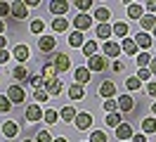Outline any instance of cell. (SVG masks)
Listing matches in <instances>:
<instances>
[{"mask_svg": "<svg viewBox=\"0 0 156 142\" xmlns=\"http://www.w3.org/2000/svg\"><path fill=\"white\" fill-rule=\"evenodd\" d=\"M85 43H88V40H85V33H80V31H76V33L69 36V45L71 47H83Z\"/></svg>", "mask_w": 156, "mask_h": 142, "instance_id": "21", "label": "cell"}, {"mask_svg": "<svg viewBox=\"0 0 156 142\" xmlns=\"http://www.w3.org/2000/svg\"><path fill=\"white\" fill-rule=\"evenodd\" d=\"M76 116H78V111H76V107H62V111H59V118L62 121H76Z\"/></svg>", "mask_w": 156, "mask_h": 142, "instance_id": "20", "label": "cell"}, {"mask_svg": "<svg viewBox=\"0 0 156 142\" xmlns=\"http://www.w3.org/2000/svg\"><path fill=\"white\" fill-rule=\"evenodd\" d=\"M116 102H118V111H123V114H126V111H133V109H135V100H133L130 95H121Z\"/></svg>", "mask_w": 156, "mask_h": 142, "instance_id": "9", "label": "cell"}, {"mask_svg": "<svg viewBox=\"0 0 156 142\" xmlns=\"http://www.w3.org/2000/svg\"><path fill=\"white\" fill-rule=\"evenodd\" d=\"M83 95H85V90H83V85L73 83L71 88H69V97H71V100H83Z\"/></svg>", "mask_w": 156, "mask_h": 142, "instance_id": "29", "label": "cell"}, {"mask_svg": "<svg viewBox=\"0 0 156 142\" xmlns=\"http://www.w3.org/2000/svg\"><path fill=\"white\" fill-rule=\"evenodd\" d=\"M10 14H12V5H10V2H5V0H0V19L10 17Z\"/></svg>", "mask_w": 156, "mask_h": 142, "instance_id": "42", "label": "cell"}, {"mask_svg": "<svg viewBox=\"0 0 156 142\" xmlns=\"http://www.w3.org/2000/svg\"><path fill=\"white\" fill-rule=\"evenodd\" d=\"M102 52H104V57L107 59H116L123 50H121V45H118L116 40H109V43H104V47H102Z\"/></svg>", "mask_w": 156, "mask_h": 142, "instance_id": "4", "label": "cell"}, {"mask_svg": "<svg viewBox=\"0 0 156 142\" xmlns=\"http://www.w3.org/2000/svg\"><path fill=\"white\" fill-rule=\"evenodd\" d=\"M135 43H137V47H142V50H147V47L151 45V33H137L135 36Z\"/></svg>", "mask_w": 156, "mask_h": 142, "instance_id": "25", "label": "cell"}, {"mask_svg": "<svg viewBox=\"0 0 156 142\" xmlns=\"http://www.w3.org/2000/svg\"><path fill=\"white\" fill-rule=\"evenodd\" d=\"M24 2H26V5H31V7H38V5H40V0H24Z\"/></svg>", "mask_w": 156, "mask_h": 142, "instance_id": "53", "label": "cell"}, {"mask_svg": "<svg viewBox=\"0 0 156 142\" xmlns=\"http://www.w3.org/2000/svg\"><path fill=\"white\" fill-rule=\"evenodd\" d=\"M121 50H123L126 55H135V57L140 55V52H137L140 47H137V43L133 40V38H126V40H121Z\"/></svg>", "mask_w": 156, "mask_h": 142, "instance_id": "17", "label": "cell"}, {"mask_svg": "<svg viewBox=\"0 0 156 142\" xmlns=\"http://www.w3.org/2000/svg\"><path fill=\"white\" fill-rule=\"evenodd\" d=\"M133 142H147V140H144V133H137L135 137H133Z\"/></svg>", "mask_w": 156, "mask_h": 142, "instance_id": "51", "label": "cell"}, {"mask_svg": "<svg viewBox=\"0 0 156 142\" xmlns=\"http://www.w3.org/2000/svg\"><path fill=\"white\" fill-rule=\"evenodd\" d=\"M90 126H92V114L78 111V116H76V128H78V130H88Z\"/></svg>", "mask_w": 156, "mask_h": 142, "instance_id": "8", "label": "cell"}, {"mask_svg": "<svg viewBox=\"0 0 156 142\" xmlns=\"http://www.w3.org/2000/svg\"><path fill=\"white\" fill-rule=\"evenodd\" d=\"M149 71H151V74L156 76V57H154V59H151V64H149Z\"/></svg>", "mask_w": 156, "mask_h": 142, "instance_id": "52", "label": "cell"}, {"mask_svg": "<svg viewBox=\"0 0 156 142\" xmlns=\"http://www.w3.org/2000/svg\"><path fill=\"white\" fill-rule=\"evenodd\" d=\"M140 26H142V31H154V26H156V17L154 14H144V17L140 19Z\"/></svg>", "mask_w": 156, "mask_h": 142, "instance_id": "23", "label": "cell"}, {"mask_svg": "<svg viewBox=\"0 0 156 142\" xmlns=\"http://www.w3.org/2000/svg\"><path fill=\"white\" fill-rule=\"evenodd\" d=\"M12 57H14L17 62H26V59L31 57V50L26 45H17L14 50H12Z\"/></svg>", "mask_w": 156, "mask_h": 142, "instance_id": "18", "label": "cell"}, {"mask_svg": "<svg viewBox=\"0 0 156 142\" xmlns=\"http://www.w3.org/2000/svg\"><path fill=\"white\" fill-rule=\"evenodd\" d=\"M116 137H118L121 142H128L130 137H135V133H133V128H130L128 123H121V126L116 128Z\"/></svg>", "mask_w": 156, "mask_h": 142, "instance_id": "12", "label": "cell"}, {"mask_svg": "<svg viewBox=\"0 0 156 142\" xmlns=\"http://www.w3.org/2000/svg\"><path fill=\"white\" fill-rule=\"evenodd\" d=\"M83 55L88 57H95L97 55V43H95V40H88V43H85V45H83Z\"/></svg>", "mask_w": 156, "mask_h": 142, "instance_id": "31", "label": "cell"}, {"mask_svg": "<svg viewBox=\"0 0 156 142\" xmlns=\"http://www.w3.org/2000/svg\"><path fill=\"white\" fill-rule=\"evenodd\" d=\"M55 142H66V137H57V140H55Z\"/></svg>", "mask_w": 156, "mask_h": 142, "instance_id": "56", "label": "cell"}, {"mask_svg": "<svg viewBox=\"0 0 156 142\" xmlns=\"http://www.w3.org/2000/svg\"><path fill=\"white\" fill-rule=\"evenodd\" d=\"M2 135L5 137H14V135H19V126L14 121H7L5 126H2Z\"/></svg>", "mask_w": 156, "mask_h": 142, "instance_id": "26", "label": "cell"}, {"mask_svg": "<svg viewBox=\"0 0 156 142\" xmlns=\"http://www.w3.org/2000/svg\"><path fill=\"white\" fill-rule=\"evenodd\" d=\"M36 142H55V140H50V133L48 130H40L38 135H36Z\"/></svg>", "mask_w": 156, "mask_h": 142, "instance_id": "45", "label": "cell"}, {"mask_svg": "<svg viewBox=\"0 0 156 142\" xmlns=\"http://www.w3.org/2000/svg\"><path fill=\"white\" fill-rule=\"evenodd\" d=\"M121 114L118 111H114V114H107V126L109 128H118V126H121Z\"/></svg>", "mask_w": 156, "mask_h": 142, "instance_id": "35", "label": "cell"}, {"mask_svg": "<svg viewBox=\"0 0 156 142\" xmlns=\"http://www.w3.org/2000/svg\"><path fill=\"white\" fill-rule=\"evenodd\" d=\"M12 76H14L17 81H31V74H29V69H26L24 64L14 66V69H12Z\"/></svg>", "mask_w": 156, "mask_h": 142, "instance_id": "22", "label": "cell"}, {"mask_svg": "<svg viewBox=\"0 0 156 142\" xmlns=\"http://www.w3.org/2000/svg\"><path fill=\"white\" fill-rule=\"evenodd\" d=\"M48 97H50V95L45 93V88H43V90H36V102H45Z\"/></svg>", "mask_w": 156, "mask_h": 142, "instance_id": "46", "label": "cell"}, {"mask_svg": "<svg viewBox=\"0 0 156 142\" xmlns=\"http://www.w3.org/2000/svg\"><path fill=\"white\" fill-rule=\"evenodd\" d=\"M52 31H57V33H64V31H69V19L57 17L55 21H52Z\"/></svg>", "mask_w": 156, "mask_h": 142, "instance_id": "27", "label": "cell"}, {"mask_svg": "<svg viewBox=\"0 0 156 142\" xmlns=\"http://www.w3.org/2000/svg\"><path fill=\"white\" fill-rule=\"evenodd\" d=\"M55 45H57V40H55L52 36H40V38H38L40 52H52V50H55Z\"/></svg>", "mask_w": 156, "mask_h": 142, "instance_id": "13", "label": "cell"}, {"mask_svg": "<svg viewBox=\"0 0 156 142\" xmlns=\"http://www.w3.org/2000/svg\"><path fill=\"white\" fill-rule=\"evenodd\" d=\"M99 95H102L104 100H111V97L116 95V85L111 83V81H104V83L99 85Z\"/></svg>", "mask_w": 156, "mask_h": 142, "instance_id": "16", "label": "cell"}, {"mask_svg": "<svg viewBox=\"0 0 156 142\" xmlns=\"http://www.w3.org/2000/svg\"><path fill=\"white\" fill-rule=\"evenodd\" d=\"M43 121L48 123V126H52V123L59 121V114L55 111V109H45V118H43Z\"/></svg>", "mask_w": 156, "mask_h": 142, "instance_id": "36", "label": "cell"}, {"mask_svg": "<svg viewBox=\"0 0 156 142\" xmlns=\"http://www.w3.org/2000/svg\"><path fill=\"white\" fill-rule=\"evenodd\" d=\"M73 5H76V7L80 9V14H85V12H88V9L92 7V0H76Z\"/></svg>", "mask_w": 156, "mask_h": 142, "instance_id": "40", "label": "cell"}, {"mask_svg": "<svg viewBox=\"0 0 156 142\" xmlns=\"http://www.w3.org/2000/svg\"><path fill=\"white\" fill-rule=\"evenodd\" d=\"M147 9H149V14H154L156 12V0H147Z\"/></svg>", "mask_w": 156, "mask_h": 142, "instance_id": "49", "label": "cell"}, {"mask_svg": "<svg viewBox=\"0 0 156 142\" xmlns=\"http://www.w3.org/2000/svg\"><path fill=\"white\" fill-rule=\"evenodd\" d=\"M73 26H76V31L83 33V31H88V28L92 26V17H90V14H76V17H73Z\"/></svg>", "mask_w": 156, "mask_h": 142, "instance_id": "5", "label": "cell"}, {"mask_svg": "<svg viewBox=\"0 0 156 142\" xmlns=\"http://www.w3.org/2000/svg\"><path fill=\"white\" fill-rule=\"evenodd\" d=\"M64 90V83L59 78H52V81H45V93L48 95H62Z\"/></svg>", "mask_w": 156, "mask_h": 142, "instance_id": "10", "label": "cell"}, {"mask_svg": "<svg viewBox=\"0 0 156 142\" xmlns=\"http://www.w3.org/2000/svg\"><path fill=\"white\" fill-rule=\"evenodd\" d=\"M50 12L57 14V17L66 14V12H69V2H66V0H52V2H50Z\"/></svg>", "mask_w": 156, "mask_h": 142, "instance_id": "11", "label": "cell"}, {"mask_svg": "<svg viewBox=\"0 0 156 142\" xmlns=\"http://www.w3.org/2000/svg\"><path fill=\"white\" fill-rule=\"evenodd\" d=\"M104 111H107V114L118 111V102H114V100H104Z\"/></svg>", "mask_w": 156, "mask_h": 142, "instance_id": "44", "label": "cell"}, {"mask_svg": "<svg viewBox=\"0 0 156 142\" xmlns=\"http://www.w3.org/2000/svg\"><path fill=\"white\" fill-rule=\"evenodd\" d=\"M10 109H12V102H10V97H7V95H0V114L10 111Z\"/></svg>", "mask_w": 156, "mask_h": 142, "instance_id": "39", "label": "cell"}, {"mask_svg": "<svg viewBox=\"0 0 156 142\" xmlns=\"http://www.w3.org/2000/svg\"><path fill=\"white\" fill-rule=\"evenodd\" d=\"M149 64H151V55L149 52H140L137 55V66L140 69H149Z\"/></svg>", "mask_w": 156, "mask_h": 142, "instance_id": "32", "label": "cell"}, {"mask_svg": "<svg viewBox=\"0 0 156 142\" xmlns=\"http://www.w3.org/2000/svg\"><path fill=\"white\" fill-rule=\"evenodd\" d=\"M126 88H128V90H140V88H142V81H140L137 76H133V78H128V81H126Z\"/></svg>", "mask_w": 156, "mask_h": 142, "instance_id": "38", "label": "cell"}, {"mask_svg": "<svg viewBox=\"0 0 156 142\" xmlns=\"http://www.w3.org/2000/svg\"><path fill=\"white\" fill-rule=\"evenodd\" d=\"M29 83H31V88H36V90H43V88H45V78H43V74H33Z\"/></svg>", "mask_w": 156, "mask_h": 142, "instance_id": "34", "label": "cell"}, {"mask_svg": "<svg viewBox=\"0 0 156 142\" xmlns=\"http://www.w3.org/2000/svg\"><path fill=\"white\" fill-rule=\"evenodd\" d=\"M5 47H7V38L0 36V50H5Z\"/></svg>", "mask_w": 156, "mask_h": 142, "instance_id": "54", "label": "cell"}, {"mask_svg": "<svg viewBox=\"0 0 156 142\" xmlns=\"http://www.w3.org/2000/svg\"><path fill=\"white\" fill-rule=\"evenodd\" d=\"M151 111H154V116H156V102H154V104H151Z\"/></svg>", "mask_w": 156, "mask_h": 142, "instance_id": "57", "label": "cell"}, {"mask_svg": "<svg viewBox=\"0 0 156 142\" xmlns=\"http://www.w3.org/2000/svg\"><path fill=\"white\" fill-rule=\"evenodd\" d=\"M123 69H126V64H123L121 59H116V62H114V71H118V74H121Z\"/></svg>", "mask_w": 156, "mask_h": 142, "instance_id": "50", "label": "cell"}, {"mask_svg": "<svg viewBox=\"0 0 156 142\" xmlns=\"http://www.w3.org/2000/svg\"><path fill=\"white\" fill-rule=\"evenodd\" d=\"M43 31H45V21L33 19V21H31V33H43Z\"/></svg>", "mask_w": 156, "mask_h": 142, "instance_id": "41", "label": "cell"}, {"mask_svg": "<svg viewBox=\"0 0 156 142\" xmlns=\"http://www.w3.org/2000/svg\"><path fill=\"white\" fill-rule=\"evenodd\" d=\"M109 137H107V133L104 130H92L90 133V142H107Z\"/></svg>", "mask_w": 156, "mask_h": 142, "instance_id": "37", "label": "cell"}, {"mask_svg": "<svg viewBox=\"0 0 156 142\" xmlns=\"http://www.w3.org/2000/svg\"><path fill=\"white\" fill-rule=\"evenodd\" d=\"M24 142H31V140H24Z\"/></svg>", "mask_w": 156, "mask_h": 142, "instance_id": "59", "label": "cell"}, {"mask_svg": "<svg viewBox=\"0 0 156 142\" xmlns=\"http://www.w3.org/2000/svg\"><path fill=\"white\" fill-rule=\"evenodd\" d=\"M57 69H55V64H45L43 66V78H45V81H52V78H57Z\"/></svg>", "mask_w": 156, "mask_h": 142, "instance_id": "33", "label": "cell"}, {"mask_svg": "<svg viewBox=\"0 0 156 142\" xmlns=\"http://www.w3.org/2000/svg\"><path fill=\"white\" fill-rule=\"evenodd\" d=\"M142 130H144V135H151V133H156V118H142Z\"/></svg>", "mask_w": 156, "mask_h": 142, "instance_id": "28", "label": "cell"}, {"mask_svg": "<svg viewBox=\"0 0 156 142\" xmlns=\"http://www.w3.org/2000/svg\"><path fill=\"white\" fill-rule=\"evenodd\" d=\"M88 69L90 71H104L107 69V57L104 55H95L88 59Z\"/></svg>", "mask_w": 156, "mask_h": 142, "instance_id": "6", "label": "cell"}, {"mask_svg": "<svg viewBox=\"0 0 156 142\" xmlns=\"http://www.w3.org/2000/svg\"><path fill=\"white\" fill-rule=\"evenodd\" d=\"M52 64H55V69H57L59 74H62V71H69V66H71V57L64 55V52H57V55L52 57Z\"/></svg>", "mask_w": 156, "mask_h": 142, "instance_id": "3", "label": "cell"}, {"mask_svg": "<svg viewBox=\"0 0 156 142\" xmlns=\"http://www.w3.org/2000/svg\"><path fill=\"white\" fill-rule=\"evenodd\" d=\"M111 36H114V26H109V24H99V26H97V38H99V40L109 43Z\"/></svg>", "mask_w": 156, "mask_h": 142, "instance_id": "15", "label": "cell"}, {"mask_svg": "<svg viewBox=\"0 0 156 142\" xmlns=\"http://www.w3.org/2000/svg\"><path fill=\"white\" fill-rule=\"evenodd\" d=\"M128 33H130V28H128L126 21H118V24H114V36H118L121 40H126Z\"/></svg>", "mask_w": 156, "mask_h": 142, "instance_id": "24", "label": "cell"}, {"mask_svg": "<svg viewBox=\"0 0 156 142\" xmlns=\"http://www.w3.org/2000/svg\"><path fill=\"white\" fill-rule=\"evenodd\" d=\"M29 5L24 2V0H14L12 2V17L14 19H26V14H29Z\"/></svg>", "mask_w": 156, "mask_h": 142, "instance_id": "7", "label": "cell"}, {"mask_svg": "<svg viewBox=\"0 0 156 142\" xmlns=\"http://www.w3.org/2000/svg\"><path fill=\"white\" fill-rule=\"evenodd\" d=\"M151 36H156V26H154V33H151Z\"/></svg>", "mask_w": 156, "mask_h": 142, "instance_id": "58", "label": "cell"}, {"mask_svg": "<svg viewBox=\"0 0 156 142\" xmlns=\"http://www.w3.org/2000/svg\"><path fill=\"white\" fill-rule=\"evenodd\" d=\"M151 71H149V69H140V71H137V78H140V81H142V83H147V81H149V83H151Z\"/></svg>", "mask_w": 156, "mask_h": 142, "instance_id": "43", "label": "cell"}, {"mask_svg": "<svg viewBox=\"0 0 156 142\" xmlns=\"http://www.w3.org/2000/svg\"><path fill=\"white\" fill-rule=\"evenodd\" d=\"M7 97H10L12 104H21L26 100V93H24L21 85H10V88H7Z\"/></svg>", "mask_w": 156, "mask_h": 142, "instance_id": "2", "label": "cell"}, {"mask_svg": "<svg viewBox=\"0 0 156 142\" xmlns=\"http://www.w3.org/2000/svg\"><path fill=\"white\" fill-rule=\"evenodd\" d=\"M24 116H26V121H29V123H38V121H43V118H45V111L40 109L38 104H31V107H26Z\"/></svg>", "mask_w": 156, "mask_h": 142, "instance_id": "1", "label": "cell"}, {"mask_svg": "<svg viewBox=\"0 0 156 142\" xmlns=\"http://www.w3.org/2000/svg\"><path fill=\"white\" fill-rule=\"evenodd\" d=\"M73 76H76V83L78 85L90 83V69H88V66H78L76 71H73Z\"/></svg>", "mask_w": 156, "mask_h": 142, "instance_id": "14", "label": "cell"}, {"mask_svg": "<svg viewBox=\"0 0 156 142\" xmlns=\"http://www.w3.org/2000/svg\"><path fill=\"white\" fill-rule=\"evenodd\" d=\"M128 17L135 19V21H140V19L144 17V9H142V5H137V2H130V5H128Z\"/></svg>", "mask_w": 156, "mask_h": 142, "instance_id": "19", "label": "cell"}, {"mask_svg": "<svg viewBox=\"0 0 156 142\" xmlns=\"http://www.w3.org/2000/svg\"><path fill=\"white\" fill-rule=\"evenodd\" d=\"M109 17H111V12H109L107 7H97V9H95V19H97L99 24H107Z\"/></svg>", "mask_w": 156, "mask_h": 142, "instance_id": "30", "label": "cell"}, {"mask_svg": "<svg viewBox=\"0 0 156 142\" xmlns=\"http://www.w3.org/2000/svg\"><path fill=\"white\" fill-rule=\"evenodd\" d=\"M147 93H149V97H156V81H151L147 85Z\"/></svg>", "mask_w": 156, "mask_h": 142, "instance_id": "47", "label": "cell"}, {"mask_svg": "<svg viewBox=\"0 0 156 142\" xmlns=\"http://www.w3.org/2000/svg\"><path fill=\"white\" fill-rule=\"evenodd\" d=\"M2 33H5V21L0 19V36H2Z\"/></svg>", "mask_w": 156, "mask_h": 142, "instance_id": "55", "label": "cell"}, {"mask_svg": "<svg viewBox=\"0 0 156 142\" xmlns=\"http://www.w3.org/2000/svg\"><path fill=\"white\" fill-rule=\"evenodd\" d=\"M5 62H10V52L7 50H0V64H5Z\"/></svg>", "mask_w": 156, "mask_h": 142, "instance_id": "48", "label": "cell"}]
</instances>
